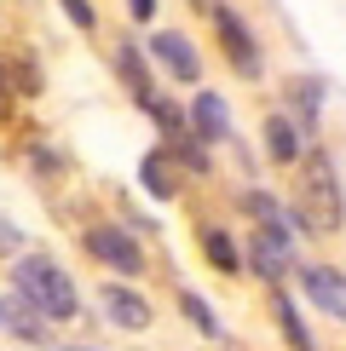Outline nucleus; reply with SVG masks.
I'll return each mask as SVG.
<instances>
[{"mask_svg": "<svg viewBox=\"0 0 346 351\" xmlns=\"http://www.w3.org/2000/svg\"><path fill=\"white\" fill-rule=\"evenodd\" d=\"M12 294H18L29 311L41 317V323H69L76 317V282H69V271L58 265V259H47V254H23L18 259V271H12Z\"/></svg>", "mask_w": 346, "mask_h": 351, "instance_id": "1", "label": "nucleus"}, {"mask_svg": "<svg viewBox=\"0 0 346 351\" xmlns=\"http://www.w3.org/2000/svg\"><path fill=\"white\" fill-rule=\"evenodd\" d=\"M86 254H93L98 265L122 271V276H139L144 271V247L127 237L122 225H93V230H86Z\"/></svg>", "mask_w": 346, "mask_h": 351, "instance_id": "2", "label": "nucleus"}, {"mask_svg": "<svg viewBox=\"0 0 346 351\" xmlns=\"http://www.w3.org/2000/svg\"><path fill=\"white\" fill-rule=\"evenodd\" d=\"M208 12H214V29H220L225 52H231V69H237L242 81H254L260 69H266V64H260V47H254V35L242 29V18H237L231 6H208Z\"/></svg>", "mask_w": 346, "mask_h": 351, "instance_id": "3", "label": "nucleus"}, {"mask_svg": "<svg viewBox=\"0 0 346 351\" xmlns=\"http://www.w3.org/2000/svg\"><path fill=\"white\" fill-rule=\"evenodd\" d=\"M98 300H104V317H110V323L115 328H150V300H144L139 294V288H127V282H104V294H98Z\"/></svg>", "mask_w": 346, "mask_h": 351, "instance_id": "4", "label": "nucleus"}, {"mask_svg": "<svg viewBox=\"0 0 346 351\" xmlns=\"http://www.w3.org/2000/svg\"><path fill=\"white\" fill-rule=\"evenodd\" d=\"M150 52L162 58V69L173 81H196V69H202V58H196V47L179 35V29H162V35H150Z\"/></svg>", "mask_w": 346, "mask_h": 351, "instance_id": "5", "label": "nucleus"}, {"mask_svg": "<svg viewBox=\"0 0 346 351\" xmlns=\"http://www.w3.org/2000/svg\"><path fill=\"white\" fill-rule=\"evenodd\" d=\"M288 254H295L288 237H271V230H254V237H249V265L266 276V282H283V276H288Z\"/></svg>", "mask_w": 346, "mask_h": 351, "instance_id": "6", "label": "nucleus"}, {"mask_svg": "<svg viewBox=\"0 0 346 351\" xmlns=\"http://www.w3.org/2000/svg\"><path fill=\"white\" fill-rule=\"evenodd\" d=\"M191 127H196V144H202V138H231L225 98H220V93H196V104H191Z\"/></svg>", "mask_w": 346, "mask_h": 351, "instance_id": "7", "label": "nucleus"}, {"mask_svg": "<svg viewBox=\"0 0 346 351\" xmlns=\"http://www.w3.org/2000/svg\"><path fill=\"white\" fill-rule=\"evenodd\" d=\"M306 179H312V202H323V208L341 219V173H335V162H329L323 150L306 156Z\"/></svg>", "mask_w": 346, "mask_h": 351, "instance_id": "8", "label": "nucleus"}, {"mask_svg": "<svg viewBox=\"0 0 346 351\" xmlns=\"http://www.w3.org/2000/svg\"><path fill=\"white\" fill-rule=\"evenodd\" d=\"M242 208L260 219V230H271V237H288V242H295V213H288L283 202H271L266 190H249V196H242Z\"/></svg>", "mask_w": 346, "mask_h": 351, "instance_id": "9", "label": "nucleus"}, {"mask_svg": "<svg viewBox=\"0 0 346 351\" xmlns=\"http://www.w3.org/2000/svg\"><path fill=\"white\" fill-rule=\"evenodd\" d=\"M0 328H12V340H23V346H47V340H52L47 323H41V317L29 311L18 294H12V300H6V311H0Z\"/></svg>", "mask_w": 346, "mask_h": 351, "instance_id": "10", "label": "nucleus"}, {"mask_svg": "<svg viewBox=\"0 0 346 351\" xmlns=\"http://www.w3.org/2000/svg\"><path fill=\"white\" fill-rule=\"evenodd\" d=\"M115 75L127 81V93H133L139 110H144V98H150L156 86H150V75H144V52L133 47V40H115Z\"/></svg>", "mask_w": 346, "mask_h": 351, "instance_id": "11", "label": "nucleus"}, {"mask_svg": "<svg viewBox=\"0 0 346 351\" xmlns=\"http://www.w3.org/2000/svg\"><path fill=\"white\" fill-rule=\"evenodd\" d=\"M300 282H306V294L323 305V311H346V294H341V271H329V265H306L300 271Z\"/></svg>", "mask_w": 346, "mask_h": 351, "instance_id": "12", "label": "nucleus"}, {"mask_svg": "<svg viewBox=\"0 0 346 351\" xmlns=\"http://www.w3.org/2000/svg\"><path fill=\"white\" fill-rule=\"evenodd\" d=\"M139 179H144V190H150V196H162V202H173V196H179V173H173L168 150H150V156H144Z\"/></svg>", "mask_w": 346, "mask_h": 351, "instance_id": "13", "label": "nucleus"}, {"mask_svg": "<svg viewBox=\"0 0 346 351\" xmlns=\"http://www.w3.org/2000/svg\"><path fill=\"white\" fill-rule=\"evenodd\" d=\"M266 150H271V162H300V127L288 121V115H271L266 121Z\"/></svg>", "mask_w": 346, "mask_h": 351, "instance_id": "14", "label": "nucleus"}, {"mask_svg": "<svg viewBox=\"0 0 346 351\" xmlns=\"http://www.w3.org/2000/svg\"><path fill=\"white\" fill-rule=\"evenodd\" d=\"M202 254H208V265H214V271H237V265H242L237 242H231L220 225H208V230H202Z\"/></svg>", "mask_w": 346, "mask_h": 351, "instance_id": "15", "label": "nucleus"}, {"mask_svg": "<svg viewBox=\"0 0 346 351\" xmlns=\"http://www.w3.org/2000/svg\"><path fill=\"white\" fill-rule=\"evenodd\" d=\"M288 104L300 110V121H317V110H323V81L317 75H295L288 81Z\"/></svg>", "mask_w": 346, "mask_h": 351, "instance_id": "16", "label": "nucleus"}, {"mask_svg": "<svg viewBox=\"0 0 346 351\" xmlns=\"http://www.w3.org/2000/svg\"><path fill=\"white\" fill-rule=\"evenodd\" d=\"M179 311H185V317H191V323H196L202 334H214V340H220V334H225V328H220V317H214V305H208V300H202V294H196V288H179Z\"/></svg>", "mask_w": 346, "mask_h": 351, "instance_id": "17", "label": "nucleus"}, {"mask_svg": "<svg viewBox=\"0 0 346 351\" xmlns=\"http://www.w3.org/2000/svg\"><path fill=\"white\" fill-rule=\"evenodd\" d=\"M277 323H283V340L295 351H312V334H306V323H300V311L288 305V294H277Z\"/></svg>", "mask_w": 346, "mask_h": 351, "instance_id": "18", "label": "nucleus"}, {"mask_svg": "<svg viewBox=\"0 0 346 351\" xmlns=\"http://www.w3.org/2000/svg\"><path fill=\"white\" fill-rule=\"evenodd\" d=\"M144 115H156V121H162L168 133H179V110H173V98H162V93H150V98H144Z\"/></svg>", "mask_w": 346, "mask_h": 351, "instance_id": "19", "label": "nucleus"}, {"mask_svg": "<svg viewBox=\"0 0 346 351\" xmlns=\"http://www.w3.org/2000/svg\"><path fill=\"white\" fill-rule=\"evenodd\" d=\"M64 12H69L76 29H93V6H86V0H64Z\"/></svg>", "mask_w": 346, "mask_h": 351, "instance_id": "20", "label": "nucleus"}, {"mask_svg": "<svg viewBox=\"0 0 346 351\" xmlns=\"http://www.w3.org/2000/svg\"><path fill=\"white\" fill-rule=\"evenodd\" d=\"M23 247V230L18 225H6V219H0V254H18Z\"/></svg>", "mask_w": 346, "mask_h": 351, "instance_id": "21", "label": "nucleus"}, {"mask_svg": "<svg viewBox=\"0 0 346 351\" xmlns=\"http://www.w3.org/2000/svg\"><path fill=\"white\" fill-rule=\"evenodd\" d=\"M0 110H12V58H0Z\"/></svg>", "mask_w": 346, "mask_h": 351, "instance_id": "22", "label": "nucleus"}, {"mask_svg": "<svg viewBox=\"0 0 346 351\" xmlns=\"http://www.w3.org/2000/svg\"><path fill=\"white\" fill-rule=\"evenodd\" d=\"M69 351H98V346H69Z\"/></svg>", "mask_w": 346, "mask_h": 351, "instance_id": "23", "label": "nucleus"}]
</instances>
